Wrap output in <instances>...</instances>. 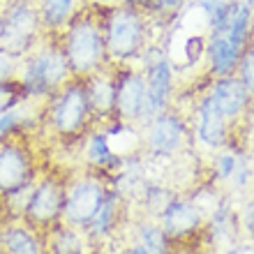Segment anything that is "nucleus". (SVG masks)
<instances>
[{"instance_id":"412c9836","label":"nucleus","mask_w":254,"mask_h":254,"mask_svg":"<svg viewBox=\"0 0 254 254\" xmlns=\"http://www.w3.org/2000/svg\"><path fill=\"white\" fill-rule=\"evenodd\" d=\"M93 243L88 241L83 229L69 227L65 222H58L44 231V252L47 254H90Z\"/></svg>"},{"instance_id":"393cba45","label":"nucleus","mask_w":254,"mask_h":254,"mask_svg":"<svg viewBox=\"0 0 254 254\" xmlns=\"http://www.w3.org/2000/svg\"><path fill=\"white\" fill-rule=\"evenodd\" d=\"M224 37L238 49L252 44V0H231Z\"/></svg>"},{"instance_id":"5701e85b","label":"nucleus","mask_w":254,"mask_h":254,"mask_svg":"<svg viewBox=\"0 0 254 254\" xmlns=\"http://www.w3.org/2000/svg\"><path fill=\"white\" fill-rule=\"evenodd\" d=\"M33 2L47 35H61V30L83 5V0H33Z\"/></svg>"},{"instance_id":"a211bd4d","label":"nucleus","mask_w":254,"mask_h":254,"mask_svg":"<svg viewBox=\"0 0 254 254\" xmlns=\"http://www.w3.org/2000/svg\"><path fill=\"white\" fill-rule=\"evenodd\" d=\"M241 238V227H238V213H236L234 203L227 194L222 196V201L206 215V231H203V241L210 248L217 245H236Z\"/></svg>"},{"instance_id":"7ed1b4c3","label":"nucleus","mask_w":254,"mask_h":254,"mask_svg":"<svg viewBox=\"0 0 254 254\" xmlns=\"http://www.w3.org/2000/svg\"><path fill=\"white\" fill-rule=\"evenodd\" d=\"M58 42L69 65L72 79H88L90 74L109 65L100 7L83 2L72 21L61 30Z\"/></svg>"},{"instance_id":"2f4dec72","label":"nucleus","mask_w":254,"mask_h":254,"mask_svg":"<svg viewBox=\"0 0 254 254\" xmlns=\"http://www.w3.org/2000/svg\"><path fill=\"white\" fill-rule=\"evenodd\" d=\"M148 5H150L153 21H157V19H167V16L181 14V9L185 7V0H148Z\"/></svg>"},{"instance_id":"4be33fe9","label":"nucleus","mask_w":254,"mask_h":254,"mask_svg":"<svg viewBox=\"0 0 254 254\" xmlns=\"http://www.w3.org/2000/svg\"><path fill=\"white\" fill-rule=\"evenodd\" d=\"M178 196L176 188L171 183H162V181H148L141 185L139 194L132 203H136L141 210V217H150V220H157L160 213L171 203V201Z\"/></svg>"},{"instance_id":"dca6fc26","label":"nucleus","mask_w":254,"mask_h":254,"mask_svg":"<svg viewBox=\"0 0 254 254\" xmlns=\"http://www.w3.org/2000/svg\"><path fill=\"white\" fill-rule=\"evenodd\" d=\"M127 208H129V201L116 188L109 185L107 196L102 201L100 210L95 213V217L88 222V227L83 229V234L88 236V241L93 243V245H100V243L109 241V238L118 231V227L127 220Z\"/></svg>"},{"instance_id":"a878e982","label":"nucleus","mask_w":254,"mask_h":254,"mask_svg":"<svg viewBox=\"0 0 254 254\" xmlns=\"http://www.w3.org/2000/svg\"><path fill=\"white\" fill-rule=\"evenodd\" d=\"M248 153L250 150H243V148L234 146V143L217 150V153H213L210 169H208V181L215 183L217 188H227L229 183H231V178H234L238 164H241L243 155H248Z\"/></svg>"},{"instance_id":"9b49d317","label":"nucleus","mask_w":254,"mask_h":254,"mask_svg":"<svg viewBox=\"0 0 254 254\" xmlns=\"http://www.w3.org/2000/svg\"><path fill=\"white\" fill-rule=\"evenodd\" d=\"M116 81V121L129 127H143L150 121L148 88L139 65H111Z\"/></svg>"},{"instance_id":"2eb2a0df","label":"nucleus","mask_w":254,"mask_h":254,"mask_svg":"<svg viewBox=\"0 0 254 254\" xmlns=\"http://www.w3.org/2000/svg\"><path fill=\"white\" fill-rule=\"evenodd\" d=\"M79 153H81V160H83V169L104 176L109 183L125 164V157H121L114 150L111 139H109L104 127H93L79 141Z\"/></svg>"},{"instance_id":"6e6552de","label":"nucleus","mask_w":254,"mask_h":254,"mask_svg":"<svg viewBox=\"0 0 254 254\" xmlns=\"http://www.w3.org/2000/svg\"><path fill=\"white\" fill-rule=\"evenodd\" d=\"M0 14H2L0 49L7 51L14 61H21L47 35L42 28L37 7L33 0H5Z\"/></svg>"},{"instance_id":"c9c22d12","label":"nucleus","mask_w":254,"mask_h":254,"mask_svg":"<svg viewBox=\"0 0 254 254\" xmlns=\"http://www.w3.org/2000/svg\"><path fill=\"white\" fill-rule=\"evenodd\" d=\"M127 254H146V252H143V248H139V245H136V243H134L132 248L127 250Z\"/></svg>"},{"instance_id":"20e7f679","label":"nucleus","mask_w":254,"mask_h":254,"mask_svg":"<svg viewBox=\"0 0 254 254\" xmlns=\"http://www.w3.org/2000/svg\"><path fill=\"white\" fill-rule=\"evenodd\" d=\"M14 79L21 83L23 95L30 104H42L56 90H61L72 79V72L61 49L58 35H44L37 42V47L30 49L16 63Z\"/></svg>"},{"instance_id":"bb28decb","label":"nucleus","mask_w":254,"mask_h":254,"mask_svg":"<svg viewBox=\"0 0 254 254\" xmlns=\"http://www.w3.org/2000/svg\"><path fill=\"white\" fill-rule=\"evenodd\" d=\"M136 245L143 248L146 254H176L174 243L167 238L157 220L141 217L136 222Z\"/></svg>"},{"instance_id":"c756f323","label":"nucleus","mask_w":254,"mask_h":254,"mask_svg":"<svg viewBox=\"0 0 254 254\" xmlns=\"http://www.w3.org/2000/svg\"><path fill=\"white\" fill-rule=\"evenodd\" d=\"M236 79L241 81L243 86L254 93V44H248L243 49L241 61H238V67H236Z\"/></svg>"},{"instance_id":"c85d7f7f","label":"nucleus","mask_w":254,"mask_h":254,"mask_svg":"<svg viewBox=\"0 0 254 254\" xmlns=\"http://www.w3.org/2000/svg\"><path fill=\"white\" fill-rule=\"evenodd\" d=\"M26 95H23V88L16 79H7L0 81V116L12 111V109L26 104Z\"/></svg>"},{"instance_id":"423d86ee","label":"nucleus","mask_w":254,"mask_h":254,"mask_svg":"<svg viewBox=\"0 0 254 254\" xmlns=\"http://www.w3.org/2000/svg\"><path fill=\"white\" fill-rule=\"evenodd\" d=\"M67 178L69 174L63 171L61 167L42 169V174L33 183L21 222H26L28 227H33L40 234L58 224L63 217V206H65Z\"/></svg>"},{"instance_id":"f257e3e1","label":"nucleus","mask_w":254,"mask_h":254,"mask_svg":"<svg viewBox=\"0 0 254 254\" xmlns=\"http://www.w3.org/2000/svg\"><path fill=\"white\" fill-rule=\"evenodd\" d=\"M95 127L83 79H69L40 104V132L56 143H79Z\"/></svg>"},{"instance_id":"ddd939ff","label":"nucleus","mask_w":254,"mask_h":254,"mask_svg":"<svg viewBox=\"0 0 254 254\" xmlns=\"http://www.w3.org/2000/svg\"><path fill=\"white\" fill-rule=\"evenodd\" d=\"M190 123H192L194 146L203 148L208 155L234 143V125L215 109V104L206 93V86L194 100L192 111H190Z\"/></svg>"},{"instance_id":"b1692460","label":"nucleus","mask_w":254,"mask_h":254,"mask_svg":"<svg viewBox=\"0 0 254 254\" xmlns=\"http://www.w3.org/2000/svg\"><path fill=\"white\" fill-rule=\"evenodd\" d=\"M40 132V104H21V107L0 116V141L16 134H35Z\"/></svg>"},{"instance_id":"e433bc0d","label":"nucleus","mask_w":254,"mask_h":254,"mask_svg":"<svg viewBox=\"0 0 254 254\" xmlns=\"http://www.w3.org/2000/svg\"><path fill=\"white\" fill-rule=\"evenodd\" d=\"M0 37H2V14H0Z\"/></svg>"},{"instance_id":"4c0bfd02","label":"nucleus","mask_w":254,"mask_h":254,"mask_svg":"<svg viewBox=\"0 0 254 254\" xmlns=\"http://www.w3.org/2000/svg\"><path fill=\"white\" fill-rule=\"evenodd\" d=\"M2 2H5V0H0V7H2Z\"/></svg>"},{"instance_id":"72a5a7b5","label":"nucleus","mask_w":254,"mask_h":254,"mask_svg":"<svg viewBox=\"0 0 254 254\" xmlns=\"http://www.w3.org/2000/svg\"><path fill=\"white\" fill-rule=\"evenodd\" d=\"M16 63L12 56L0 49V81H7V79H14L16 76Z\"/></svg>"},{"instance_id":"7c9ffc66","label":"nucleus","mask_w":254,"mask_h":254,"mask_svg":"<svg viewBox=\"0 0 254 254\" xmlns=\"http://www.w3.org/2000/svg\"><path fill=\"white\" fill-rule=\"evenodd\" d=\"M229 188H234V192H241V194H245L252 188V155L250 153L243 155V160H241V164H238V169H236Z\"/></svg>"},{"instance_id":"cd10ccee","label":"nucleus","mask_w":254,"mask_h":254,"mask_svg":"<svg viewBox=\"0 0 254 254\" xmlns=\"http://www.w3.org/2000/svg\"><path fill=\"white\" fill-rule=\"evenodd\" d=\"M194 5L206 16L208 33H224L231 12V0H194Z\"/></svg>"},{"instance_id":"4468645a","label":"nucleus","mask_w":254,"mask_h":254,"mask_svg":"<svg viewBox=\"0 0 254 254\" xmlns=\"http://www.w3.org/2000/svg\"><path fill=\"white\" fill-rule=\"evenodd\" d=\"M206 93L215 109L227 118L231 125H238L243 118L252 114L254 93L248 90L236 76H222V79H208Z\"/></svg>"},{"instance_id":"473e14b6","label":"nucleus","mask_w":254,"mask_h":254,"mask_svg":"<svg viewBox=\"0 0 254 254\" xmlns=\"http://www.w3.org/2000/svg\"><path fill=\"white\" fill-rule=\"evenodd\" d=\"M238 227H241V234L248 236V241L254 236V203L250 196L243 199V208H241V215H238Z\"/></svg>"},{"instance_id":"1a4fd4ad","label":"nucleus","mask_w":254,"mask_h":254,"mask_svg":"<svg viewBox=\"0 0 254 254\" xmlns=\"http://www.w3.org/2000/svg\"><path fill=\"white\" fill-rule=\"evenodd\" d=\"M139 67L143 72L148 88V107H150V118L160 111L174 107V100L178 95V67L167 49L153 42L141 56Z\"/></svg>"},{"instance_id":"6ab92c4d","label":"nucleus","mask_w":254,"mask_h":254,"mask_svg":"<svg viewBox=\"0 0 254 254\" xmlns=\"http://www.w3.org/2000/svg\"><path fill=\"white\" fill-rule=\"evenodd\" d=\"M243 49L224 37L222 33L206 35V49H203V69L208 79H222V76H234L238 61H241Z\"/></svg>"},{"instance_id":"f03ea898","label":"nucleus","mask_w":254,"mask_h":254,"mask_svg":"<svg viewBox=\"0 0 254 254\" xmlns=\"http://www.w3.org/2000/svg\"><path fill=\"white\" fill-rule=\"evenodd\" d=\"M100 12L109 65H139L141 56L155 42V21L125 0H118L111 7H100Z\"/></svg>"},{"instance_id":"aec40b11","label":"nucleus","mask_w":254,"mask_h":254,"mask_svg":"<svg viewBox=\"0 0 254 254\" xmlns=\"http://www.w3.org/2000/svg\"><path fill=\"white\" fill-rule=\"evenodd\" d=\"M0 250L7 254H47L44 234L21 220H5L0 222Z\"/></svg>"},{"instance_id":"f704fd0d","label":"nucleus","mask_w":254,"mask_h":254,"mask_svg":"<svg viewBox=\"0 0 254 254\" xmlns=\"http://www.w3.org/2000/svg\"><path fill=\"white\" fill-rule=\"evenodd\" d=\"M83 2H88V5H95V7H111V5H116L118 0H83Z\"/></svg>"},{"instance_id":"f3484780","label":"nucleus","mask_w":254,"mask_h":254,"mask_svg":"<svg viewBox=\"0 0 254 254\" xmlns=\"http://www.w3.org/2000/svg\"><path fill=\"white\" fill-rule=\"evenodd\" d=\"M83 86H86L88 104H90V111H93L95 127L116 121V116H114V107H116L114 67L107 65L100 72L90 74L88 79H83Z\"/></svg>"},{"instance_id":"f8f14e48","label":"nucleus","mask_w":254,"mask_h":254,"mask_svg":"<svg viewBox=\"0 0 254 254\" xmlns=\"http://www.w3.org/2000/svg\"><path fill=\"white\" fill-rule=\"evenodd\" d=\"M157 224L176 250H192L194 243L203 241L206 213L201 210L188 194H178L157 217Z\"/></svg>"},{"instance_id":"0eeeda50","label":"nucleus","mask_w":254,"mask_h":254,"mask_svg":"<svg viewBox=\"0 0 254 254\" xmlns=\"http://www.w3.org/2000/svg\"><path fill=\"white\" fill-rule=\"evenodd\" d=\"M35 134H16L0 141V196L26 188L42 174V153Z\"/></svg>"},{"instance_id":"39448f33","label":"nucleus","mask_w":254,"mask_h":254,"mask_svg":"<svg viewBox=\"0 0 254 254\" xmlns=\"http://www.w3.org/2000/svg\"><path fill=\"white\" fill-rule=\"evenodd\" d=\"M141 132V155L150 160H178L194 153V136L190 116L181 109H167L155 114Z\"/></svg>"},{"instance_id":"9d476101","label":"nucleus","mask_w":254,"mask_h":254,"mask_svg":"<svg viewBox=\"0 0 254 254\" xmlns=\"http://www.w3.org/2000/svg\"><path fill=\"white\" fill-rule=\"evenodd\" d=\"M107 190L109 181L95 171L83 169L79 174H69L61 222L76 229H86L88 222L100 210L102 201L107 196Z\"/></svg>"}]
</instances>
